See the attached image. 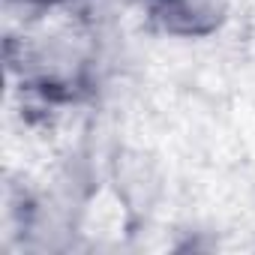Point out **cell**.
I'll return each mask as SVG.
<instances>
[{
  "instance_id": "6da1fadb",
  "label": "cell",
  "mask_w": 255,
  "mask_h": 255,
  "mask_svg": "<svg viewBox=\"0 0 255 255\" xmlns=\"http://www.w3.org/2000/svg\"><path fill=\"white\" fill-rule=\"evenodd\" d=\"M150 18L171 36L198 39L219 30L225 21V0H147Z\"/></svg>"
},
{
  "instance_id": "7a4b0ae2",
  "label": "cell",
  "mask_w": 255,
  "mask_h": 255,
  "mask_svg": "<svg viewBox=\"0 0 255 255\" xmlns=\"http://www.w3.org/2000/svg\"><path fill=\"white\" fill-rule=\"evenodd\" d=\"M12 3H21L27 9H45V6H54L57 0H12Z\"/></svg>"
}]
</instances>
